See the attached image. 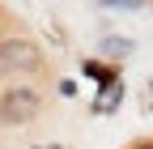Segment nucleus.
Here are the masks:
<instances>
[{
    "label": "nucleus",
    "mask_w": 153,
    "mask_h": 149,
    "mask_svg": "<svg viewBox=\"0 0 153 149\" xmlns=\"http://www.w3.org/2000/svg\"><path fill=\"white\" fill-rule=\"evenodd\" d=\"M102 51H111V55H128V51H132V43H128V39H106V43H102Z\"/></svg>",
    "instance_id": "nucleus-3"
},
{
    "label": "nucleus",
    "mask_w": 153,
    "mask_h": 149,
    "mask_svg": "<svg viewBox=\"0 0 153 149\" xmlns=\"http://www.w3.org/2000/svg\"><path fill=\"white\" fill-rule=\"evenodd\" d=\"M102 9H140L145 0H98Z\"/></svg>",
    "instance_id": "nucleus-4"
},
{
    "label": "nucleus",
    "mask_w": 153,
    "mask_h": 149,
    "mask_svg": "<svg viewBox=\"0 0 153 149\" xmlns=\"http://www.w3.org/2000/svg\"><path fill=\"white\" fill-rule=\"evenodd\" d=\"M43 89L38 85H9L4 94H0V124H9V128H26L34 124L38 115H43Z\"/></svg>",
    "instance_id": "nucleus-1"
},
{
    "label": "nucleus",
    "mask_w": 153,
    "mask_h": 149,
    "mask_svg": "<svg viewBox=\"0 0 153 149\" xmlns=\"http://www.w3.org/2000/svg\"><path fill=\"white\" fill-rule=\"evenodd\" d=\"M4 77H9V64H4V55H0V85H4Z\"/></svg>",
    "instance_id": "nucleus-5"
},
{
    "label": "nucleus",
    "mask_w": 153,
    "mask_h": 149,
    "mask_svg": "<svg viewBox=\"0 0 153 149\" xmlns=\"http://www.w3.org/2000/svg\"><path fill=\"white\" fill-rule=\"evenodd\" d=\"M0 55H4L9 72H26V77H38V72L47 68V55L34 39L26 34H9V39H0Z\"/></svg>",
    "instance_id": "nucleus-2"
}]
</instances>
